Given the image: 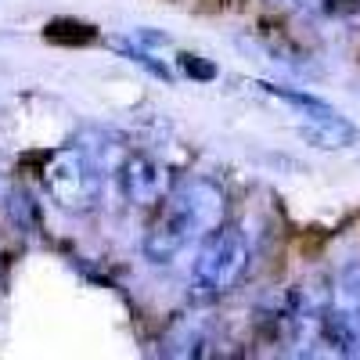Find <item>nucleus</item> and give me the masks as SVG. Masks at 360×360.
Instances as JSON below:
<instances>
[{
    "mask_svg": "<svg viewBox=\"0 0 360 360\" xmlns=\"http://www.w3.org/2000/svg\"><path fill=\"white\" fill-rule=\"evenodd\" d=\"M245 266H249V242L242 231L231 224L209 231L191 266V299L195 303H213V299L227 295L238 285V278L245 274Z\"/></svg>",
    "mask_w": 360,
    "mask_h": 360,
    "instance_id": "nucleus-2",
    "label": "nucleus"
},
{
    "mask_svg": "<svg viewBox=\"0 0 360 360\" xmlns=\"http://www.w3.org/2000/svg\"><path fill=\"white\" fill-rule=\"evenodd\" d=\"M224 195L209 180H188L176 191L162 198V209L155 213L152 227L144 234V256L152 263H173L198 234H209L220 227Z\"/></svg>",
    "mask_w": 360,
    "mask_h": 360,
    "instance_id": "nucleus-1",
    "label": "nucleus"
},
{
    "mask_svg": "<svg viewBox=\"0 0 360 360\" xmlns=\"http://www.w3.org/2000/svg\"><path fill=\"white\" fill-rule=\"evenodd\" d=\"M40 180L62 209H90L101 191V173L86 162L79 148H58L44 159Z\"/></svg>",
    "mask_w": 360,
    "mask_h": 360,
    "instance_id": "nucleus-3",
    "label": "nucleus"
},
{
    "mask_svg": "<svg viewBox=\"0 0 360 360\" xmlns=\"http://www.w3.org/2000/svg\"><path fill=\"white\" fill-rule=\"evenodd\" d=\"M119 184H123L127 202L155 209L169 195V173L152 152H127L123 166H119Z\"/></svg>",
    "mask_w": 360,
    "mask_h": 360,
    "instance_id": "nucleus-4",
    "label": "nucleus"
},
{
    "mask_svg": "<svg viewBox=\"0 0 360 360\" xmlns=\"http://www.w3.org/2000/svg\"><path fill=\"white\" fill-rule=\"evenodd\" d=\"M259 90H266V94H274V98H281V101H288L292 108H299L307 119H324V115H335V108L328 105V101H321V98H314V94H303V90H288V86H274V83H256Z\"/></svg>",
    "mask_w": 360,
    "mask_h": 360,
    "instance_id": "nucleus-6",
    "label": "nucleus"
},
{
    "mask_svg": "<svg viewBox=\"0 0 360 360\" xmlns=\"http://www.w3.org/2000/svg\"><path fill=\"white\" fill-rule=\"evenodd\" d=\"M299 137L314 148H324V152H335V148H349L356 144V127L349 119H342L339 112L335 115H324V119H307L303 127H299Z\"/></svg>",
    "mask_w": 360,
    "mask_h": 360,
    "instance_id": "nucleus-5",
    "label": "nucleus"
}]
</instances>
